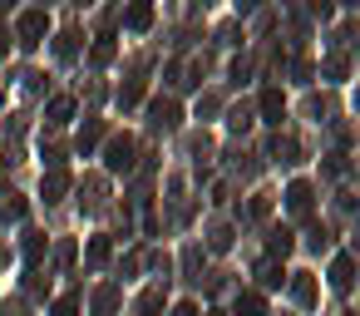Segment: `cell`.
Here are the masks:
<instances>
[{"label":"cell","instance_id":"cell-3","mask_svg":"<svg viewBox=\"0 0 360 316\" xmlns=\"http://www.w3.org/2000/svg\"><path fill=\"white\" fill-rule=\"evenodd\" d=\"M124 25L129 30H148L153 25V6H148V0H134V6L124 11Z\"/></svg>","mask_w":360,"mask_h":316},{"label":"cell","instance_id":"cell-2","mask_svg":"<svg viewBox=\"0 0 360 316\" xmlns=\"http://www.w3.org/2000/svg\"><path fill=\"white\" fill-rule=\"evenodd\" d=\"M109 168L114 173H129L134 168V139H114L109 144Z\"/></svg>","mask_w":360,"mask_h":316},{"label":"cell","instance_id":"cell-18","mask_svg":"<svg viewBox=\"0 0 360 316\" xmlns=\"http://www.w3.org/2000/svg\"><path fill=\"white\" fill-rule=\"evenodd\" d=\"M75 306H79V301H75V296H65V301L55 306V316H75Z\"/></svg>","mask_w":360,"mask_h":316},{"label":"cell","instance_id":"cell-20","mask_svg":"<svg viewBox=\"0 0 360 316\" xmlns=\"http://www.w3.org/2000/svg\"><path fill=\"white\" fill-rule=\"evenodd\" d=\"M173 316H198V311H193V306L183 301V306H173Z\"/></svg>","mask_w":360,"mask_h":316},{"label":"cell","instance_id":"cell-19","mask_svg":"<svg viewBox=\"0 0 360 316\" xmlns=\"http://www.w3.org/2000/svg\"><path fill=\"white\" fill-rule=\"evenodd\" d=\"M6 50H11V30H6V25H0V55H6Z\"/></svg>","mask_w":360,"mask_h":316},{"label":"cell","instance_id":"cell-17","mask_svg":"<svg viewBox=\"0 0 360 316\" xmlns=\"http://www.w3.org/2000/svg\"><path fill=\"white\" fill-rule=\"evenodd\" d=\"M262 282H266V286H281V282H286V272H281V267H266V272H262Z\"/></svg>","mask_w":360,"mask_h":316},{"label":"cell","instance_id":"cell-12","mask_svg":"<svg viewBox=\"0 0 360 316\" xmlns=\"http://www.w3.org/2000/svg\"><path fill=\"white\" fill-rule=\"evenodd\" d=\"M266 247H271V252H276V257H281V252H291V232H286V227H276V232H271V242H266Z\"/></svg>","mask_w":360,"mask_h":316},{"label":"cell","instance_id":"cell-8","mask_svg":"<svg viewBox=\"0 0 360 316\" xmlns=\"http://www.w3.org/2000/svg\"><path fill=\"white\" fill-rule=\"evenodd\" d=\"M65 188H70V173H50V178H45V203H60Z\"/></svg>","mask_w":360,"mask_h":316},{"label":"cell","instance_id":"cell-7","mask_svg":"<svg viewBox=\"0 0 360 316\" xmlns=\"http://www.w3.org/2000/svg\"><path fill=\"white\" fill-rule=\"evenodd\" d=\"M281 109H286V104H281V89H266V94H262V114H266V124H281Z\"/></svg>","mask_w":360,"mask_h":316},{"label":"cell","instance_id":"cell-13","mask_svg":"<svg viewBox=\"0 0 360 316\" xmlns=\"http://www.w3.org/2000/svg\"><path fill=\"white\" fill-rule=\"evenodd\" d=\"M89 60H94V65H109V60H114V45H109V35L94 45V55H89Z\"/></svg>","mask_w":360,"mask_h":316},{"label":"cell","instance_id":"cell-22","mask_svg":"<svg viewBox=\"0 0 360 316\" xmlns=\"http://www.w3.org/2000/svg\"><path fill=\"white\" fill-rule=\"evenodd\" d=\"M79 6H84V0H79Z\"/></svg>","mask_w":360,"mask_h":316},{"label":"cell","instance_id":"cell-14","mask_svg":"<svg viewBox=\"0 0 360 316\" xmlns=\"http://www.w3.org/2000/svg\"><path fill=\"white\" fill-rule=\"evenodd\" d=\"M99 134H104V129H99V124H84V134H79V148H84V153H89V148H94V144H99Z\"/></svg>","mask_w":360,"mask_h":316},{"label":"cell","instance_id":"cell-11","mask_svg":"<svg viewBox=\"0 0 360 316\" xmlns=\"http://www.w3.org/2000/svg\"><path fill=\"white\" fill-rule=\"evenodd\" d=\"M0 213H6V217H20V213H25V203H20L15 193H0Z\"/></svg>","mask_w":360,"mask_h":316},{"label":"cell","instance_id":"cell-4","mask_svg":"<svg viewBox=\"0 0 360 316\" xmlns=\"http://www.w3.org/2000/svg\"><path fill=\"white\" fill-rule=\"evenodd\" d=\"M350 277H355V262L340 252V257L330 262V286H335V291H345V286H350Z\"/></svg>","mask_w":360,"mask_h":316},{"label":"cell","instance_id":"cell-6","mask_svg":"<svg viewBox=\"0 0 360 316\" xmlns=\"http://www.w3.org/2000/svg\"><path fill=\"white\" fill-rule=\"evenodd\" d=\"M173 124H178V104L173 99H158L153 104V129H173Z\"/></svg>","mask_w":360,"mask_h":316},{"label":"cell","instance_id":"cell-5","mask_svg":"<svg viewBox=\"0 0 360 316\" xmlns=\"http://www.w3.org/2000/svg\"><path fill=\"white\" fill-rule=\"evenodd\" d=\"M286 208L301 217V213H311V183H291V193H286Z\"/></svg>","mask_w":360,"mask_h":316},{"label":"cell","instance_id":"cell-1","mask_svg":"<svg viewBox=\"0 0 360 316\" xmlns=\"http://www.w3.org/2000/svg\"><path fill=\"white\" fill-rule=\"evenodd\" d=\"M45 30H50V15H45V11H25L15 35H20V45H25V50H35V45L45 40Z\"/></svg>","mask_w":360,"mask_h":316},{"label":"cell","instance_id":"cell-15","mask_svg":"<svg viewBox=\"0 0 360 316\" xmlns=\"http://www.w3.org/2000/svg\"><path fill=\"white\" fill-rule=\"evenodd\" d=\"M104 257H109V237H94V242H89V262H94V267H99V262H104Z\"/></svg>","mask_w":360,"mask_h":316},{"label":"cell","instance_id":"cell-21","mask_svg":"<svg viewBox=\"0 0 360 316\" xmlns=\"http://www.w3.org/2000/svg\"><path fill=\"white\" fill-rule=\"evenodd\" d=\"M262 6V0H237V11H257Z\"/></svg>","mask_w":360,"mask_h":316},{"label":"cell","instance_id":"cell-9","mask_svg":"<svg viewBox=\"0 0 360 316\" xmlns=\"http://www.w3.org/2000/svg\"><path fill=\"white\" fill-rule=\"evenodd\" d=\"M237 316H266V301L257 291H247V296H237Z\"/></svg>","mask_w":360,"mask_h":316},{"label":"cell","instance_id":"cell-16","mask_svg":"<svg viewBox=\"0 0 360 316\" xmlns=\"http://www.w3.org/2000/svg\"><path fill=\"white\" fill-rule=\"evenodd\" d=\"M158 306H163V291H148V296H143V301H139V316H153V311H158Z\"/></svg>","mask_w":360,"mask_h":316},{"label":"cell","instance_id":"cell-10","mask_svg":"<svg viewBox=\"0 0 360 316\" xmlns=\"http://www.w3.org/2000/svg\"><path fill=\"white\" fill-rule=\"evenodd\" d=\"M70 114H75V99H50V124H70Z\"/></svg>","mask_w":360,"mask_h":316}]
</instances>
